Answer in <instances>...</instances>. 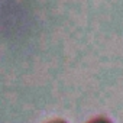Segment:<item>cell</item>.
<instances>
[{"mask_svg": "<svg viewBox=\"0 0 123 123\" xmlns=\"http://www.w3.org/2000/svg\"><path fill=\"white\" fill-rule=\"evenodd\" d=\"M84 123H114V122L109 116H106V114H96V116L87 119Z\"/></svg>", "mask_w": 123, "mask_h": 123, "instance_id": "cell-1", "label": "cell"}, {"mask_svg": "<svg viewBox=\"0 0 123 123\" xmlns=\"http://www.w3.org/2000/svg\"><path fill=\"white\" fill-rule=\"evenodd\" d=\"M42 123H70V122L67 119H64V117H52V119H48V120H45Z\"/></svg>", "mask_w": 123, "mask_h": 123, "instance_id": "cell-2", "label": "cell"}]
</instances>
